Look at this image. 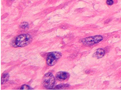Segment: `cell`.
I'll use <instances>...</instances> for the list:
<instances>
[{"label": "cell", "instance_id": "cell-1", "mask_svg": "<svg viewBox=\"0 0 121 91\" xmlns=\"http://www.w3.org/2000/svg\"><path fill=\"white\" fill-rule=\"evenodd\" d=\"M32 41V37L29 34H22L15 37L12 41V45L15 48L26 46Z\"/></svg>", "mask_w": 121, "mask_h": 91}, {"label": "cell", "instance_id": "cell-2", "mask_svg": "<svg viewBox=\"0 0 121 91\" xmlns=\"http://www.w3.org/2000/svg\"><path fill=\"white\" fill-rule=\"evenodd\" d=\"M55 83V78L52 73H48L45 74L43 79V84L45 88L48 90L53 89Z\"/></svg>", "mask_w": 121, "mask_h": 91}, {"label": "cell", "instance_id": "cell-3", "mask_svg": "<svg viewBox=\"0 0 121 91\" xmlns=\"http://www.w3.org/2000/svg\"><path fill=\"white\" fill-rule=\"evenodd\" d=\"M62 54L59 52H52L48 55L47 58V63L48 65L52 66L55 65L59 59L61 57Z\"/></svg>", "mask_w": 121, "mask_h": 91}, {"label": "cell", "instance_id": "cell-4", "mask_svg": "<svg viewBox=\"0 0 121 91\" xmlns=\"http://www.w3.org/2000/svg\"><path fill=\"white\" fill-rule=\"evenodd\" d=\"M103 39V37L101 35L94 36L83 39L81 40V42L84 45L90 46L98 43Z\"/></svg>", "mask_w": 121, "mask_h": 91}, {"label": "cell", "instance_id": "cell-5", "mask_svg": "<svg viewBox=\"0 0 121 91\" xmlns=\"http://www.w3.org/2000/svg\"><path fill=\"white\" fill-rule=\"evenodd\" d=\"M69 76L68 73L65 71H60L56 74V78L60 81H63L67 79Z\"/></svg>", "mask_w": 121, "mask_h": 91}, {"label": "cell", "instance_id": "cell-6", "mask_svg": "<svg viewBox=\"0 0 121 91\" xmlns=\"http://www.w3.org/2000/svg\"><path fill=\"white\" fill-rule=\"evenodd\" d=\"M105 51L102 49H98L94 54L95 57L97 58H101L104 56L105 55Z\"/></svg>", "mask_w": 121, "mask_h": 91}, {"label": "cell", "instance_id": "cell-7", "mask_svg": "<svg viewBox=\"0 0 121 91\" xmlns=\"http://www.w3.org/2000/svg\"><path fill=\"white\" fill-rule=\"evenodd\" d=\"M69 87V85L68 84H60L56 86L53 87V89L54 90H60V89H64L67 88Z\"/></svg>", "mask_w": 121, "mask_h": 91}, {"label": "cell", "instance_id": "cell-8", "mask_svg": "<svg viewBox=\"0 0 121 91\" xmlns=\"http://www.w3.org/2000/svg\"><path fill=\"white\" fill-rule=\"evenodd\" d=\"M9 75L7 73V74H3L2 77L1 84H3L4 83L7 82L9 79Z\"/></svg>", "mask_w": 121, "mask_h": 91}, {"label": "cell", "instance_id": "cell-9", "mask_svg": "<svg viewBox=\"0 0 121 91\" xmlns=\"http://www.w3.org/2000/svg\"><path fill=\"white\" fill-rule=\"evenodd\" d=\"M20 26L21 28H22L23 29H26L29 27V24H28V22H24L21 24Z\"/></svg>", "mask_w": 121, "mask_h": 91}, {"label": "cell", "instance_id": "cell-10", "mask_svg": "<svg viewBox=\"0 0 121 91\" xmlns=\"http://www.w3.org/2000/svg\"><path fill=\"white\" fill-rule=\"evenodd\" d=\"M20 90H33V88L32 87H30V86H27L26 85H24L23 86H22L21 88H20Z\"/></svg>", "mask_w": 121, "mask_h": 91}, {"label": "cell", "instance_id": "cell-11", "mask_svg": "<svg viewBox=\"0 0 121 91\" xmlns=\"http://www.w3.org/2000/svg\"><path fill=\"white\" fill-rule=\"evenodd\" d=\"M107 4L109 5H112L113 3V0H107L106 1Z\"/></svg>", "mask_w": 121, "mask_h": 91}]
</instances>
